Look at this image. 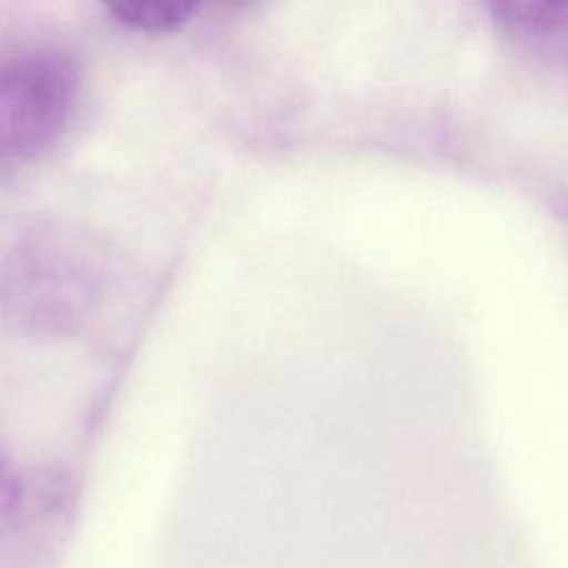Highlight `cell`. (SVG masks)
<instances>
[{"label": "cell", "instance_id": "obj_4", "mask_svg": "<svg viewBox=\"0 0 568 568\" xmlns=\"http://www.w3.org/2000/svg\"><path fill=\"white\" fill-rule=\"evenodd\" d=\"M120 24L144 31V33H171L184 27L197 11L195 2H166V0H144V2H111L106 7Z\"/></svg>", "mask_w": 568, "mask_h": 568}, {"label": "cell", "instance_id": "obj_3", "mask_svg": "<svg viewBox=\"0 0 568 568\" xmlns=\"http://www.w3.org/2000/svg\"><path fill=\"white\" fill-rule=\"evenodd\" d=\"M490 16L510 40L528 51L568 62V2H493Z\"/></svg>", "mask_w": 568, "mask_h": 568}, {"label": "cell", "instance_id": "obj_2", "mask_svg": "<svg viewBox=\"0 0 568 568\" xmlns=\"http://www.w3.org/2000/svg\"><path fill=\"white\" fill-rule=\"evenodd\" d=\"M75 64L51 49H29L0 62V160L29 162L47 153L73 115Z\"/></svg>", "mask_w": 568, "mask_h": 568}, {"label": "cell", "instance_id": "obj_1", "mask_svg": "<svg viewBox=\"0 0 568 568\" xmlns=\"http://www.w3.org/2000/svg\"><path fill=\"white\" fill-rule=\"evenodd\" d=\"M104 284V257L93 237L60 222L29 229L0 266V311L31 337L73 333Z\"/></svg>", "mask_w": 568, "mask_h": 568}]
</instances>
